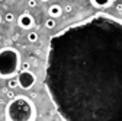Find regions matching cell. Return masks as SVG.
Masks as SVG:
<instances>
[{
    "mask_svg": "<svg viewBox=\"0 0 122 121\" xmlns=\"http://www.w3.org/2000/svg\"><path fill=\"white\" fill-rule=\"evenodd\" d=\"M0 41H2V35H0Z\"/></svg>",
    "mask_w": 122,
    "mask_h": 121,
    "instance_id": "18",
    "label": "cell"
},
{
    "mask_svg": "<svg viewBox=\"0 0 122 121\" xmlns=\"http://www.w3.org/2000/svg\"><path fill=\"white\" fill-rule=\"evenodd\" d=\"M6 94H7V98H9V99H12V98H15V94L12 92V90H7V92H6Z\"/></svg>",
    "mask_w": 122,
    "mask_h": 121,
    "instance_id": "15",
    "label": "cell"
},
{
    "mask_svg": "<svg viewBox=\"0 0 122 121\" xmlns=\"http://www.w3.org/2000/svg\"><path fill=\"white\" fill-rule=\"evenodd\" d=\"M63 7H61L60 5H51L50 6V9H48V15H50V18H54V19H57V18H60L61 15H63Z\"/></svg>",
    "mask_w": 122,
    "mask_h": 121,
    "instance_id": "6",
    "label": "cell"
},
{
    "mask_svg": "<svg viewBox=\"0 0 122 121\" xmlns=\"http://www.w3.org/2000/svg\"><path fill=\"white\" fill-rule=\"evenodd\" d=\"M18 82H19V88H22L23 90H29L36 83V76H35V73L30 72V70H19Z\"/></svg>",
    "mask_w": 122,
    "mask_h": 121,
    "instance_id": "4",
    "label": "cell"
},
{
    "mask_svg": "<svg viewBox=\"0 0 122 121\" xmlns=\"http://www.w3.org/2000/svg\"><path fill=\"white\" fill-rule=\"evenodd\" d=\"M63 10H64V12H66V13H70V12H71V10H73V6H71V5H66V6H64V9H63Z\"/></svg>",
    "mask_w": 122,
    "mask_h": 121,
    "instance_id": "13",
    "label": "cell"
},
{
    "mask_svg": "<svg viewBox=\"0 0 122 121\" xmlns=\"http://www.w3.org/2000/svg\"><path fill=\"white\" fill-rule=\"evenodd\" d=\"M55 25H57V22H55L54 18H48L47 21H45V28H47V29H54Z\"/></svg>",
    "mask_w": 122,
    "mask_h": 121,
    "instance_id": "9",
    "label": "cell"
},
{
    "mask_svg": "<svg viewBox=\"0 0 122 121\" xmlns=\"http://www.w3.org/2000/svg\"><path fill=\"white\" fill-rule=\"evenodd\" d=\"M20 54L13 47L0 48V77L10 79L20 70Z\"/></svg>",
    "mask_w": 122,
    "mask_h": 121,
    "instance_id": "3",
    "label": "cell"
},
{
    "mask_svg": "<svg viewBox=\"0 0 122 121\" xmlns=\"http://www.w3.org/2000/svg\"><path fill=\"white\" fill-rule=\"evenodd\" d=\"M7 86H9V89H15V88H18V86H19L18 77H10V79L7 80Z\"/></svg>",
    "mask_w": 122,
    "mask_h": 121,
    "instance_id": "8",
    "label": "cell"
},
{
    "mask_svg": "<svg viewBox=\"0 0 122 121\" xmlns=\"http://www.w3.org/2000/svg\"><path fill=\"white\" fill-rule=\"evenodd\" d=\"M116 10H118V12H122V5H121V3L116 5Z\"/></svg>",
    "mask_w": 122,
    "mask_h": 121,
    "instance_id": "16",
    "label": "cell"
},
{
    "mask_svg": "<svg viewBox=\"0 0 122 121\" xmlns=\"http://www.w3.org/2000/svg\"><path fill=\"white\" fill-rule=\"evenodd\" d=\"M28 6H29V7H36V0H29V2H28Z\"/></svg>",
    "mask_w": 122,
    "mask_h": 121,
    "instance_id": "14",
    "label": "cell"
},
{
    "mask_svg": "<svg viewBox=\"0 0 122 121\" xmlns=\"http://www.w3.org/2000/svg\"><path fill=\"white\" fill-rule=\"evenodd\" d=\"M26 38H28L29 42H36V41H38V34L34 32V31H30V32L26 35Z\"/></svg>",
    "mask_w": 122,
    "mask_h": 121,
    "instance_id": "10",
    "label": "cell"
},
{
    "mask_svg": "<svg viewBox=\"0 0 122 121\" xmlns=\"http://www.w3.org/2000/svg\"><path fill=\"white\" fill-rule=\"evenodd\" d=\"M18 25H19L22 29H30V28L35 25L34 16H32L29 12H23L20 16L18 18Z\"/></svg>",
    "mask_w": 122,
    "mask_h": 121,
    "instance_id": "5",
    "label": "cell"
},
{
    "mask_svg": "<svg viewBox=\"0 0 122 121\" xmlns=\"http://www.w3.org/2000/svg\"><path fill=\"white\" fill-rule=\"evenodd\" d=\"M29 67H30V64H29L28 61L20 63V70H29Z\"/></svg>",
    "mask_w": 122,
    "mask_h": 121,
    "instance_id": "12",
    "label": "cell"
},
{
    "mask_svg": "<svg viewBox=\"0 0 122 121\" xmlns=\"http://www.w3.org/2000/svg\"><path fill=\"white\" fill-rule=\"evenodd\" d=\"M44 85L66 121H122V21L108 13L50 38Z\"/></svg>",
    "mask_w": 122,
    "mask_h": 121,
    "instance_id": "1",
    "label": "cell"
},
{
    "mask_svg": "<svg viewBox=\"0 0 122 121\" xmlns=\"http://www.w3.org/2000/svg\"><path fill=\"white\" fill-rule=\"evenodd\" d=\"M5 21H6V22H9V23H10V22H13V21H15V15H13L12 12H7V13L5 15Z\"/></svg>",
    "mask_w": 122,
    "mask_h": 121,
    "instance_id": "11",
    "label": "cell"
},
{
    "mask_svg": "<svg viewBox=\"0 0 122 121\" xmlns=\"http://www.w3.org/2000/svg\"><path fill=\"white\" fill-rule=\"evenodd\" d=\"M90 3L97 9H108L109 6H112L113 0H90Z\"/></svg>",
    "mask_w": 122,
    "mask_h": 121,
    "instance_id": "7",
    "label": "cell"
},
{
    "mask_svg": "<svg viewBox=\"0 0 122 121\" xmlns=\"http://www.w3.org/2000/svg\"><path fill=\"white\" fill-rule=\"evenodd\" d=\"M41 2H50V0H41Z\"/></svg>",
    "mask_w": 122,
    "mask_h": 121,
    "instance_id": "17",
    "label": "cell"
},
{
    "mask_svg": "<svg viewBox=\"0 0 122 121\" xmlns=\"http://www.w3.org/2000/svg\"><path fill=\"white\" fill-rule=\"evenodd\" d=\"M5 115L10 121H32L36 118V108L28 96L19 95L9 101Z\"/></svg>",
    "mask_w": 122,
    "mask_h": 121,
    "instance_id": "2",
    "label": "cell"
}]
</instances>
